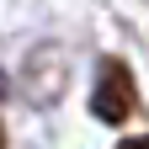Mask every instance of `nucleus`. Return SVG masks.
Wrapping results in <instances>:
<instances>
[{"label":"nucleus","instance_id":"f257e3e1","mask_svg":"<svg viewBox=\"0 0 149 149\" xmlns=\"http://www.w3.org/2000/svg\"><path fill=\"white\" fill-rule=\"evenodd\" d=\"M91 107H96L101 123H123L133 112V74H128V64L107 59L96 69V96H91Z\"/></svg>","mask_w":149,"mask_h":149},{"label":"nucleus","instance_id":"f03ea898","mask_svg":"<svg viewBox=\"0 0 149 149\" xmlns=\"http://www.w3.org/2000/svg\"><path fill=\"white\" fill-rule=\"evenodd\" d=\"M117 149H149V139H128V144H117Z\"/></svg>","mask_w":149,"mask_h":149},{"label":"nucleus","instance_id":"7ed1b4c3","mask_svg":"<svg viewBox=\"0 0 149 149\" xmlns=\"http://www.w3.org/2000/svg\"><path fill=\"white\" fill-rule=\"evenodd\" d=\"M0 144H6V139H0Z\"/></svg>","mask_w":149,"mask_h":149}]
</instances>
